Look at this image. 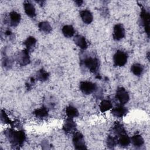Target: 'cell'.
<instances>
[{
    "label": "cell",
    "instance_id": "obj_1",
    "mask_svg": "<svg viewBox=\"0 0 150 150\" xmlns=\"http://www.w3.org/2000/svg\"><path fill=\"white\" fill-rule=\"evenodd\" d=\"M4 134L14 149L20 148L26 139V135L23 130L17 131L9 128L4 131Z\"/></svg>",
    "mask_w": 150,
    "mask_h": 150
},
{
    "label": "cell",
    "instance_id": "obj_2",
    "mask_svg": "<svg viewBox=\"0 0 150 150\" xmlns=\"http://www.w3.org/2000/svg\"><path fill=\"white\" fill-rule=\"evenodd\" d=\"M81 64L87 68L91 73H97L100 67L98 59L96 56H86L81 61Z\"/></svg>",
    "mask_w": 150,
    "mask_h": 150
},
{
    "label": "cell",
    "instance_id": "obj_3",
    "mask_svg": "<svg viewBox=\"0 0 150 150\" xmlns=\"http://www.w3.org/2000/svg\"><path fill=\"white\" fill-rule=\"evenodd\" d=\"M128 54L124 51L117 50L113 56V62L117 67H122L127 62Z\"/></svg>",
    "mask_w": 150,
    "mask_h": 150
},
{
    "label": "cell",
    "instance_id": "obj_4",
    "mask_svg": "<svg viewBox=\"0 0 150 150\" xmlns=\"http://www.w3.org/2000/svg\"><path fill=\"white\" fill-rule=\"evenodd\" d=\"M72 142L74 148L76 149H86L87 148L84 136L80 132L74 133L72 138Z\"/></svg>",
    "mask_w": 150,
    "mask_h": 150
},
{
    "label": "cell",
    "instance_id": "obj_5",
    "mask_svg": "<svg viewBox=\"0 0 150 150\" xmlns=\"http://www.w3.org/2000/svg\"><path fill=\"white\" fill-rule=\"evenodd\" d=\"M80 90L84 94L88 95L96 91L98 87L94 83L89 81H81L79 85Z\"/></svg>",
    "mask_w": 150,
    "mask_h": 150
},
{
    "label": "cell",
    "instance_id": "obj_6",
    "mask_svg": "<svg viewBox=\"0 0 150 150\" xmlns=\"http://www.w3.org/2000/svg\"><path fill=\"white\" fill-rule=\"evenodd\" d=\"M115 98L120 104L125 105L129 100V95L126 89L122 87H118L115 92Z\"/></svg>",
    "mask_w": 150,
    "mask_h": 150
},
{
    "label": "cell",
    "instance_id": "obj_7",
    "mask_svg": "<svg viewBox=\"0 0 150 150\" xmlns=\"http://www.w3.org/2000/svg\"><path fill=\"white\" fill-rule=\"evenodd\" d=\"M15 60L18 62V63L22 66L28 64L30 63L29 52L25 49L16 54L15 57Z\"/></svg>",
    "mask_w": 150,
    "mask_h": 150
},
{
    "label": "cell",
    "instance_id": "obj_8",
    "mask_svg": "<svg viewBox=\"0 0 150 150\" xmlns=\"http://www.w3.org/2000/svg\"><path fill=\"white\" fill-rule=\"evenodd\" d=\"M140 20L141 23L143 27L144 28L145 31L149 36V21L150 15L149 12H148L144 8H142L140 13Z\"/></svg>",
    "mask_w": 150,
    "mask_h": 150
},
{
    "label": "cell",
    "instance_id": "obj_9",
    "mask_svg": "<svg viewBox=\"0 0 150 150\" xmlns=\"http://www.w3.org/2000/svg\"><path fill=\"white\" fill-rule=\"evenodd\" d=\"M125 29L121 23H117L113 28L112 37L115 40H120L125 37Z\"/></svg>",
    "mask_w": 150,
    "mask_h": 150
},
{
    "label": "cell",
    "instance_id": "obj_10",
    "mask_svg": "<svg viewBox=\"0 0 150 150\" xmlns=\"http://www.w3.org/2000/svg\"><path fill=\"white\" fill-rule=\"evenodd\" d=\"M21 19V16L20 13L13 11L9 13V15L5 22L8 23L11 26L15 27L19 25Z\"/></svg>",
    "mask_w": 150,
    "mask_h": 150
},
{
    "label": "cell",
    "instance_id": "obj_11",
    "mask_svg": "<svg viewBox=\"0 0 150 150\" xmlns=\"http://www.w3.org/2000/svg\"><path fill=\"white\" fill-rule=\"evenodd\" d=\"M76 129V124L73 118H67L63 125V130L66 134H71L75 132Z\"/></svg>",
    "mask_w": 150,
    "mask_h": 150
},
{
    "label": "cell",
    "instance_id": "obj_12",
    "mask_svg": "<svg viewBox=\"0 0 150 150\" xmlns=\"http://www.w3.org/2000/svg\"><path fill=\"white\" fill-rule=\"evenodd\" d=\"M128 113V109L124 105L119 104L117 106L111 108V114L117 118H122L127 115Z\"/></svg>",
    "mask_w": 150,
    "mask_h": 150
},
{
    "label": "cell",
    "instance_id": "obj_13",
    "mask_svg": "<svg viewBox=\"0 0 150 150\" xmlns=\"http://www.w3.org/2000/svg\"><path fill=\"white\" fill-rule=\"evenodd\" d=\"M23 8L25 13L30 18H33L36 16V9L35 6L29 1H25L23 3Z\"/></svg>",
    "mask_w": 150,
    "mask_h": 150
},
{
    "label": "cell",
    "instance_id": "obj_14",
    "mask_svg": "<svg viewBox=\"0 0 150 150\" xmlns=\"http://www.w3.org/2000/svg\"><path fill=\"white\" fill-rule=\"evenodd\" d=\"M116 137L117 138V144L121 147H127L131 143V138L127 135V132H124Z\"/></svg>",
    "mask_w": 150,
    "mask_h": 150
},
{
    "label": "cell",
    "instance_id": "obj_15",
    "mask_svg": "<svg viewBox=\"0 0 150 150\" xmlns=\"http://www.w3.org/2000/svg\"><path fill=\"white\" fill-rule=\"evenodd\" d=\"M80 16L82 21L86 24H90L93 21V15L90 11L84 9L80 12Z\"/></svg>",
    "mask_w": 150,
    "mask_h": 150
},
{
    "label": "cell",
    "instance_id": "obj_16",
    "mask_svg": "<svg viewBox=\"0 0 150 150\" xmlns=\"http://www.w3.org/2000/svg\"><path fill=\"white\" fill-rule=\"evenodd\" d=\"M74 42L78 47L83 50H86L88 47V43L86 38L81 35H76L74 37Z\"/></svg>",
    "mask_w": 150,
    "mask_h": 150
},
{
    "label": "cell",
    "instance_id": "obj_17",
    "mask_svg": "<svg viewBox=\"0 0 150 150\" xmlns=\"http://www.w3.org/2000/svg\"><path fill=\"white\" fill-rule=\"evenodd\" d=\"M131 138V142L135 148H140L144 144V139L140 134H135Z\"/></svg>",
    "mask_w": 150,
    "mask_h": 150
},
{
    "label": "cell",
    "instance_id": "obj_18",
    "mask_svg": "<svg viewBox=\"0 0 150 150\" xmlns=\"http://www.w3.org/2000/svg\"><path fill=\"white\" fill-rule=\"evenodd\" d=\"M37 40L36 38L33 36H29L23 42V45L26 47V49L29 52L33 50V48L36 46Z\"/></svg>",
    "mask_w": 150,
    "mask_h": 150
},
{
    "label": "cell",
    "instance_id": "obj_19",
    "mask_svg": "<svg viewBox=\"0 0 150 150\" xmlns=\"http://www.w3.org/2000/svg\"><path fill=\"white\" fill-rule=\"evenodd\" d=\"M33 114L35 116L38 118H46L48 116L49 114L48 108L45 106H43L40 108L36 109L33 111Z\"/></svg>",
    "mask_w": 150,
    "mask_h": 150
},
{
    "label": "cell",
    "instance_id": "obj_20",
    "mask_svg": "<svg viewBox=\"0 0 150 150\" xmlns=\"http://www.w3.org/2000/svg\"><path fill=\"white\" fill-rule=\"evenodd\" d=\"M62 32L63 35L66 38H71L74 36L75 33V30L73 26L70 25H66L63 26L62 29Z\"/></svg>",
    "mask_w": 150,
    "mask_h": 150
},
{
    "label": "cell",
    "instance_id": "obj_21",
    "mask_svg": "<svg viewBox=\"0 0 150 150\" xmlns=\"http://www.w3.org/2000/svg\"><path fill=\"white\" fill-rule=\"evenodd\" d=\"M67 118H73L77 117L79 115V112L78 110L74 106L69 105L66 108L65 110Z\"/></svg>",
    "mask_w": 150,
    "mask_h": 150
},
{
    "label": "cell",
    "instance_id": "obj_22",
    "mask_svg": "<svg viewBox=\"0 0 150 150\" xmlns=\"http://www.w3.org/2000/svg\"><path fill=\"white\" fill-rule=\"evenodd\" d=\"M144 66L138 63L133 64L131 67V72L136 76H140L144 72Z\"/></svg>",
    "mask_w": 150,
    "mask_h": 150
},
{
    "label": "cell",
    "instance_id": "obj_23",
    "mask_svg": "<svg viewBox=\"0 0 150 150\" xmlns=\"http://www.w3.org/2000/svg\"><path fill=\"white\" fill-rule=\"evenodd\" d=\"M112 108V104L109 100H103L101 101L99 105V108L101 112H104Z\"/></svg>",
    "mask_w": 150,
    "mask_h": 150
},
{
    "label": "cell",
    "instance_id": "obj_24",
    "mask_svg": "<svg viewBox=\"0 0 150 150\" xmlns=\"http://www.w3.org/2000/svg\"><path fill=\"white\" fill-rule=\"evenodd\" d=\"M38 28L40 32L45 33H49L52 30L50 24L47 21L40 22L38 24Z\"/></svg>",
    "mask_w": 150,
    "mask_h": 150
},
{
    "label": "cell",
    "instance_id": "obj_25",
    "mask_svg": "<svg viewBox=\"0 0 150 150\" xmlns=\"http://www.w3.org/2000/svg\"><path fill=\"white\" fill-rule=\"evenodd\" d=\"M36 79L40 81H45L47 80L50 77L49 73L43 69H41L38 71L36 74Z\"/></svg>",
    "mask_w": 150,
    "mask_h": 150
},
{
    "label": "cell",
    "instance_id": "obj_26",
    "mask_svg": "<svg viewBox=\"0 0 150 150\" xmlns=\"http://www.w3.org/2000/svg\"><path fill=\"white\" fill-rule=\"evenodd\" d=\"M124 132H126V131L121 124L116 122L112 127V133L115 135V137H118Z\"/></svg>",
    "mask_w": 150,
    "mask_h": 150
},
{
    "label": "cell",
    "instance_id": "obj_27",
    "mask_svg": "<svg viewBox=\"0 0 150 150\" xmlns=\"http://www.w3.org/2000/svg\"><path fill=\"white\" fill-rule=\"evenodd\" d=\"M106 144L108 148H114L117 145V138L115 136L108 135L107 138Z\"/></svg>",
    "mask_w": 150,
    "mask_h": 150
},
{
    "label": "cell",
    "instance_id": "obj_28",
    "mask_svg": "<svg viewBox=\"0 0 150 150\" xmlns=\"http://www.w3.org/2000/svg\"><path fill=\"white\" fill-rule=\"evenodd\" d=\"M1 121L4 124H8L10 125L13 124V122L11 120V119L8 117V115L5 112V111L3 110H1Z\"/></svg>",
    "mask_w": 150,
    "mask_h": 150
},
{
    "label": "cell",
    "instance_id": "obj_29",
    "mask_svg": "<svg viewBox=\"0 0 150 150\" xmlns=\"http://www.w3.org/2000/svg\"><path fill=\"white\" fill-rule=\"evenodd\" d=\"M12 60L8 57H4L2 60V66L6 68L9 69L12 66Z\"/></svg>",
    "mask_w": 150,
    "mask_h": 150
},
{
    "label": "cell",
    "instance_id": "obj_30",
    "mask_svg": "<svg viewBox=\"0 0 150 150\" xmlns=\"http://www.w3.org/2000/svg\"><path fill=\"white\" fill-rule=\"evenodd\" d=\"M35 83V79L34 78H30L29 81H28V83L26 84V88L28 89H29L30 88H31L32 87V86L33 85V84Z\"/></svg>",
    "mask_w": 150,
    "mask_h": 150
},
{
    "label": "cell",
    "instance_id": "obj_31",
    "mask_svg": "<svg viewBox=\"0 0 150 150\" xmlns=\"http://www.w3.org/2000/svg\"><path fill=\"white\" fill-rule=\"evenodd\" d=\"M74 3H75V4H76L77 6H81V5L83 4V1H74Z\"/></svg>",
    "mask_w": 150,
    "mask_h": 150
},
{
    "label": "cell",
    "instance_id": "obj_32",
    "mask_svg": "<svg viewBox=\"0 0 150 150\" xmlns=\"http://www.w3.org/2000/svg\"><path fill=\"white\" fill-rule=\"evenodd\" d=\"M5 35L6 36H11L12 35V32L9 29H7L5 32Z\"/></svg>",
    "mask_w": 150,
    "mask_h": 150
}]
</instances>
